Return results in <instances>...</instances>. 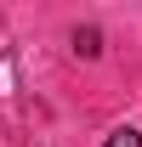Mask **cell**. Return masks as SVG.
I'll use <instances>...</instances> for the list:
<instances>
[{
  "label": "cell",
  "instance_id": "6da1fadb",
  "mask_svg": "<svg viewBox=\"0 0 142 147\" xmlns=\"http://www.w3.org/2000/svg\"><path fill=\"white\" fill-rule=\"evenodd\" d=\"M74 51H80V57H97V28H80V34H74Z\"/></svg>",
  "mask_w": 142,
  "mask_h": 147
},
{
  "label": "cell",
  "instance_id": "7a4b0ae2",
  "mask_svg": "<svg viewBox=\"0 0 142 147\" xmlns=\"http://www.w3.org/2000/svg\"><path fill=\"white\" fill-rule=\"evenodd\" d=\"M108 147H142V136H137V130H114V136H108Z\"/></svg>",
  "mask_w": 142,
  "mask_h": 147
}]
</instances>
